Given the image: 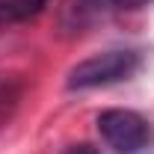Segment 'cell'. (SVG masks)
Masks as SVG:
<instances>
[{
    "label": "cell",
    "mask_w": 154,
    "mask_h": 154,
    "mask_svg": "<svg viewBox=\"0 0 154 154\" xmlns=\"http://www.w3.org/2000/svg\"><path fill=\"white\" fill-rule=\"evenodd\" d=\"M65 154H98V148H95V145H89V142H80V145L65 148Z\"/></svg>",
    "instance_id": "cell-4"
},
{
    "label": "cell",
    "mask_w": 154,
    "mask_h": 154,
    "mask_svg": "<svg viewBox=\"0 0 154 154\" xmlns=\"http://www.w3.org/2000/svg\"><path fill=\"white\" fill-rule=\"evenodd\" d=\"M116 6H125V9H136V6H142V3H148V0H113Z\"/></svg>",
    "instance_id": "cell-5"
},
{
    "label": "cell",
    "mask_w": 154,
    "mask_h": 154,
    "mask_svg": "<svg viewBox=\"0 0 154 154\" xmlns=\"http://www.w3.org/2000/svg\"><path fill=\"white\" fill-rule=\"evenodd\" d=\"M98 134L119 154H139L151 142L148 122L134 110H104L98 116Z\"/></svg>",
    "instance_id": "cell-2"
},
{
    "label": "cell",
    "mask_w": 154,
    "mask_h": 154,
    "mask_svg": "<svg viewBox=\"0 0 154 154\" xmlns=\"http://www.w3.org/2000/svg\"><path fill=\"white\" fill-rule=\"evenodd\" d=\"M139 68V54L136 51H104L95 57L77 62L68 74V89H95V86H110L119 80H128Z\"/></svg>",
    "instance_id": "cell-1"
},
{
    "label": "cell",
    "mask_w": 154,
    "mask_h": 154,
    "mask_svg": "<svg viewBox=\"0 0 154 154\" xmlns=\"http://www.w3.org/2000/svg\"><path fill=\"white\" fill-rule=\"evenodd\" d=\"M48 0H0V21H27L36 18Z\"/></svg>",
    "instance_id": "cell-3"
}]
</instances>
